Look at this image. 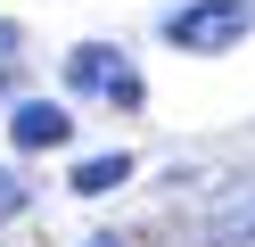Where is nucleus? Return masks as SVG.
<instances>
[{
  "label": "nucleus",
  "instance_id": "nucleus-1",
  "mask_svg": "<svg viewBox=\"0 0 255 247\" xmlns=\"http://www.w3.org/2000/svg\"><path fill=\"white\" fill-rule=\"evenodd\" d=\"M255 33V0H181V8L165 16V41L181 49V58H222V49H239Z\"/></svg>",
  "mask_w": 255,
  "mask_h": 247
},
{
  "label": "nucleus",
  "instance_id": "nucleus-2",
  "mask_svg": "<svg viewBox=\"0 0 255 247\" xmlns=\"http://www.w3.org/2000/svg\"><path fill=\"white\" fill-rule=\"evenodd\" d=\"M206 239L214 247H255V165H239V173L206 198Z\"/></svg>",
  "mask_w": 255,
  "mask_h": 247
},
{
  "label": "nucleus",
  "instance_id": "nucleus-3",
  "mask_svg": "<svg viewBox=\"0 0 255 247\" xmlns=\"http://www.w3.org/2000/svg\"><path fill=\"white\" fill-rule=\"evenodd\" d=\"M8 140H17L25 157H41V148H66V140H74V115L58 107V99H17V107H8Z\"/></svg>",
  "mask_w": 255,
  "mask_h": 247
},
{
  "label": "nucleus",
  "instance_id": "nucleus-4",
  "mask_svg": "<svg viewBox=\"0 0 255 247\" xmlns=\"http://www.w3.org/2000/svg\"><path fill=\"white\" fill-rule=\"evenodd\" d=\"M124 181H132V157H124V148H99V157H74L66 190L74 198H107V190H124Z\"/></svg>",
  "mask_w": 255,
  "mask_h": 247
},
{
  "label": "nucleus",
  "instance_id": "nucleus-5",
  "mask_svg": "<svg viewBox=\"0 0 255 247\" xmlns=\"http://www.w3.org/2000/svg\"><path fill=\"white\" fill-rule=\"evenodd\" d=\"M116 66H124L116 41H74V49H66V82H74V91H107Z\"/></svg>",
  "mask_w": 255,
  "mask_h": 247
},
{
  "label": "nucleus",
  "instance_id": "nucleus-6",
  "mask_svg": "<svg viewBox=\"0 0 255 247\" xmlns=\"http://www.w3.org/2000/svg\"><path fill=\"white\" fill-rule=\"evenodd\" d=\"M25 206H33V190H25V173H17V165H0V223H17Z\"/></svg>",
  "mask_w": 255,
  "mask_h": 247
},
{
  "label": "nucleus",
  "instance_id": "nucleus-7",
  "mask_svg": "<svg viewBox=\"0 0 255 247\" xmlns=\"http://www.w3.org/2000/svg\"><path fill=\"white\" fill-rule=\"evenodd\" d=\"M107 107H140V99H148V91H140V74H132V66H116V82H107Z\"/></svg>",
  "mask_w": 255,
  "mask_h": 247
},
{
  "label": "nucleus",
  "instance_id": "nucleus-8",
  "mask_svg": "<svg viewBox=\"0 0 255 247\" xmlns=\"http://www.w3.org/2000/svg\"><path fill=\"white\" fill-rule=\"evenodd\" d=\"M91 247H116V239H91Z\"/></svg>",
  "mask_w": 255,
  "mask_h": 247
}]
</instances>
